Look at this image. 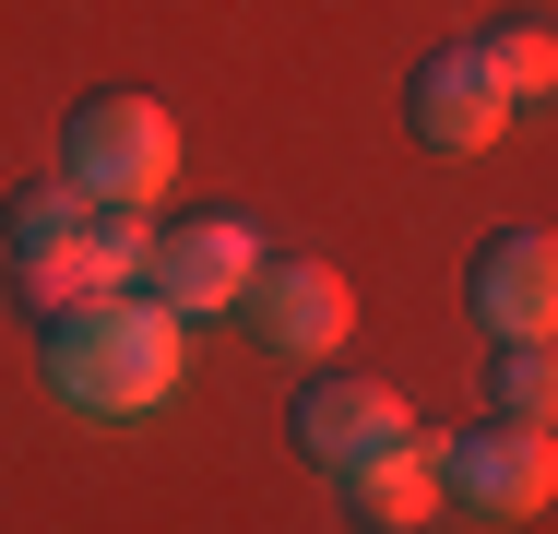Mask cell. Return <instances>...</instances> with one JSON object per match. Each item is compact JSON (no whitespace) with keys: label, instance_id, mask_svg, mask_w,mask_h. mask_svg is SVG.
Listing matches in <instances>:
<instances>
[{"label":"cell","instance_id":"obj_1","mask_svg":"<svg viewBox=\"0 0 558 534\" xmlns=\"http://www.w3.org/2000/svg\"><path fill=\"white\" fill-rule=\"evenodd\" d=\"M48 392L72 416H155L179 392V310H155L143 286H96L48 320Z\"/></svg>","mask_w":558,"mask_h":534},{"label":"cell","instance_id":"obj_2","mask_svg":"<svg viewBox=\"0 0 558 534\" xmlns=\"http://www.w3.org/2000/svg\"><path fill=\"white\" fill-rule=\"evenodd\" d=\"M60 179L84 191V203H155L167 179H179V119L155 96H84L60 119Z\"/></svg>","mask_w":558,"mask_h":534},{"label":"cell","instance_id":"obj_3","mask_svg":"<svg viewBox=\"0 0 558 534\" xmlns=\"http://www.w3.org/2000/svg\"><path fill=\"white\" fill-rule=\"evenodd\" d=\"M84 191L72 179H24L12 203H0V250H12V298L24 310H84L96 286H108V262H96V226H84Z\"/></svg>","mask_w":558,"mask_h":534},{"label":"cell","instance_id":"obj_4","mask_svg":"<svg viewBox=\"0 0 558 534\" xmlns=\"http://www.w3.org/2000/svg\"><path fill=\"white\" fill-rule=\"evenodd\" d=\"M262 274V238L238 226V214H167L155 238H143V298L155 310H179V320H203V310H238V286Z\"/></svg>","mask_w":558,"mask_h":534},{"label":"cell","instance_id":"obj_5","mask_svg":"<svg viewBox=\"0 0 558 534\" xmlns=\"http://www.w3.org/2000/svg\"><path fill=\"white\" fill-rule=\"evenodd\" d=\"M440 499L487 511V523H535V511L558 499L547 427H499V416H475L463 439H440Z\"/></svg>","mask_w":558,"mask_h":534},{"label":"cell","instance_id":"obj_6","mask_svg":"<svg viewBox=\"0 0 558 534\" xmlns=\"http://www.w3.org/2000/svg\"><path fill=\"white\" fill-rule=\"evenodd\" d=\"M463 298H475V320H487L499 344H547V320H558V238L547 226H499V238L475 250Z\"/></svg>","mask_w":558,"mask_h":534},{"label":"cell","instance_id":"obj_7","mask_svg":"<svg viewBox=\"0 0 558 534\" xmlns=\"http://www.w3.org/2000/svg\"><path fill=\"white\" fill-rule=\"evenodd\" d=\"M238 320H250L274 356H333L344 320H356V298H344L333 262H262V274L238 286Z\"/></svg>","mask_w":558,"mask_h":534},{"label":"cell","instance_id":"obj_8","mask_svg":"<svg viewBox=\"0 0 558 534\" xmlns=\"http://www.w3.org/2000/svg\"><path fill=\"white\" fill-rule=\"evenodd\" d=\"M404 119H416L428 155H487V143L511 131V96H499V72H487L475 48H428L416 84H404Z\"/></svg>","mask_w":558,"mask_h":534},{"label":"cell","instance_id":"obj_9","mask_svg":"<svg viewBox=\"0 0 558 534\" xmlns=\"http://www.w3.org/2000/svg\"><path fill=\"white\" fill-rule=\"evenodd\" d=\"M404 427H416V416H404L392 380H310V392H298V451H310L322 475L368 463V451H392Z\"/></svg>","mask_w":558,"mask_h":534},{"label":"cell","instance_id":"obj_10","mask_svg":"<svg viewBox=\"0 0 558 534\" xmlns=\"http://www.w3.org/2000/svg\"><path fill=\"white\" fill-rule=\"evenodd\" d=\"M333 487H344V511H356L368 534H416L428 511H440V439H416V427H404L392 451H368V463H344Z\"/></svg>","mask_w":558,"mask_h":534},{"label":"cell","instance_id":"obj_11","mask_svg":"<svg viewBox=\"0 0 558 534\" xmlns=\"http://www.w3.org/2000/svg\"><path fill=\"white\" fill-rule=\"evenodd\" d=\"M487 416H499V427H547L558 416V356H547V344H499V368H487Z\"/></svg>","mask_w":558,"mask_h":534},{"label":"cell","instance_id":"obj_12","mask_svg":"<svg viewBox=\"0 0 558 534\" xmlns=\"http://www.w3.org/2000/svg\"><path fill=\"white\" fill-rule=\"evenodd\" d=\"M475 60L499 72V96H511V107L558 84V36H547V24H499V36H475Z\"/></svg>","mask_w":558,"mask_h":534}]
</instances>
